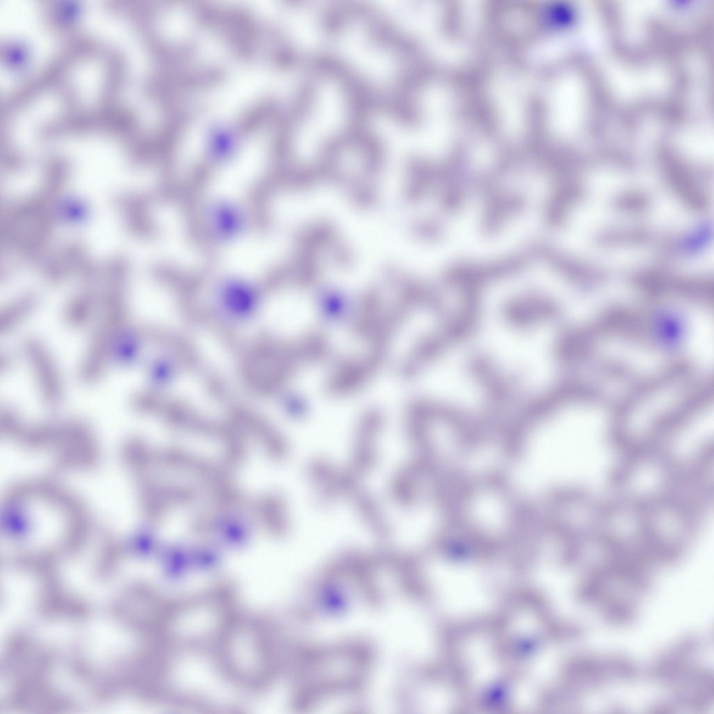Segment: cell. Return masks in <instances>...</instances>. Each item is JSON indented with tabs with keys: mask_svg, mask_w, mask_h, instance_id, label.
<instances>
[{
	"mask_svg": "<svg viewBox=\"0 0 714 714\" xmlns=\"http://www.w3.org/2000/svg\"><path fill=\"white\" fill-rule=\"evenodd\" d=\"M212 656L219 674L238 690L264 691L274 680L277 656L273 637L267 623L256 616L238 612Z\"/></svg>",
	"mask_w": 714,
	"mask_h": 714,
	"instance_id": "obj_1",
	"label": "cell"
},
{
	"mask_svg": "<svg viewBox=\"0 0 714 714\" xmlns=\"http://www.w3.org/2000/svg\"><path fill=\"white\" fill-rule=\"evenodd\" d=\"M225 531V538L231 542L243 541L246 536V526L239 521H233Z\"/></svg>",
	"mask_w": 714,
	"mask_h": 714,
	"instance_id": "obj_6",
	"label": "cell"
},
{
	"mask_svg": "<svg viewBox=\"0 0 714 714\" xmlns=\"http://www.w3.org/2000/svg\"><path fill=\"white\" fill-rule=\"evenodd\" d=\"M547 307L540 301H515L505 307L504 317L510 324L526 328L548 317Z\"/></svg>",
	"mask_w": 714,
	"mask_h": 714,
	"instance_id": "obj_4",
	"label": "cell"
},
{
	"mask_svg": "<svg viewBox=\"0 0 714 714\" xmlns=\"http://www.w3.org/2000/svg\"><path fill=\"white\" fill-rule=\"evenodd\" d=\"M31 303L25 301L3 310L1 312V333H7L19 324L31 312Z\"/></svg>",
	"mask_w": 714,
	"mask_h": 714,
	"instance_id": "obj_5",
	"label": "cell"
},
{
	"mask_svg": "<svg viewBox=\"0 0 714 714\" xmlns=\"http://www.w3.org/2000/svg\"><path fill=\"white\" fill-rule=\"evenodd\" d=\"M24 348L44 401L51 406H56L61 401L63 389L52 356L46 347L35 340H27Z\"/></svg>",
	"mask_w": 714,
	"mask_h": 714,
	"instance_id": "obj_3",
	"label": "cell"
},
{
	"mask_svg": "<svg viewBox=\"0 0 714 714\" xmlns=\"http://www.w3.org/2000/svg\"><path fill=\"white\" fill-rule=\"evenodd\" d=\"M165 617V635L173 651L212 652L238 613L233 595L211 588L173 600Z\"/></svg>",
	"mask_w": 714,
	"mask_h": 714,
	"instance_id": "obj_2",
	"label": "cell"
}]
</instances>
